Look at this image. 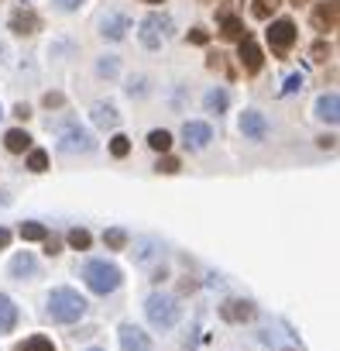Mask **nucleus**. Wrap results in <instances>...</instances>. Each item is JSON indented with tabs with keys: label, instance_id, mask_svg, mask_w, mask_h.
<instances>
[{
	"label": "nucleus",
	"instance_id": "32",
	"mask_svg": "<svg viewBox=\"0 0 340 351\" xmlns=\"http://www.w3.org/2000/svg\"><path fill=\"white\" fill-rule=\"evenodd\" d=\"M96 73H100V76H114V73H117V59H100Z\"/></svg>",
	"mask_w": 340,
	"mask_h": 351
},
{
	"label": "nucleus",
	"instance_id": "31",
	"mask_svg": "<svg viewBox=\"0 0 340 351\" xmlns=\"http://www.w3.org/2000/svg\"><path fill=\"white\" fill-rule=\"evenodd\" d=\"M296 90H302V73H292L282 86V93H296Z\"/></svg>",
	"mask_w": 340,
	"mask_h": 351
},
{
	"label": "nucleus",
	"instance_id": "2",
	"mask_svg": "<svg viewBox=\"0 0 340 351\" xmlns=\"http://www.w3.org/2000/svg\"><path fill=\"white\" fill-rule=\"evenodd\" d=\"M83 282H86L93 293L107 296V293H114V289L120 286V269H117L114 262H107V258H93V262L83 265Z\"/></svg>",
	"mask_w": 340,
	"mask_h": 351
},
{
	"label": "nucleus",
	"instance_id": "1",
	"mask_svg": "<svg viewBox=\"0 0 340 351\" xmlns=\"http://www.w3.org/2000/svg\"><path fill=\"white\" fill-rule=\"evenodd\" d=\"M83 313H86V300H83L76 289L59 286V289L49 293V317H52V320H59V324H73V320H79Z\"/></svg>",
	"mask_w": 340,
	"mask_h": 351
},
{
	"label": "nucleus",
	"instance_id": "21",
	"mask_svg": "<svg viewBox=\"0 0 340 351\" xmlns=\"http://www.w3.org/2000/svg\"><path fill=\"white\" fill-rule=\"evenodd\" d=\"M14 351H55V344H52L49 337H42V334H38V337H28V341H21Z\"/></svg>",
	"mask_w": 340,
	"mask_h": 351
},
{
	"label": "nucleus",
	"instance_id": "25",
	"mask_svg": "<svg viewBox=\"0 0 340 351\" xmlns=\"http://www.w3.org/2000/svg\"><path fill=\"white\" fill-rule=\"evenodd\" d=\"M69 245H73V248H79V252H83V248H90V231L73 228V231H69Z\"/></svg>",
	"mask_w": 340,
	"mask_h": 351
},
{
	"label": "nucleus",
	"instance_id": "28",
	"mask_svg": "<svg viewBox=\"0 0 340 351\" xmlns=\"http://www.w3.org/2000/svg\"><path fill=\"white\" fill-rule=\"evenodd\" d=\"M110 152H114V155H117V158H124V155H127V152H131V141H127V138H124V134H117V138H114V141H110Z\"/></svg>",
	"mask_w": 340,
	"mask_h": 351
},
{
	"label": "nucleus",
	"instance_id": "20",
	"mask_svg": "<svg viewBox=\"0 0 340 351\" xmlns=\"http://www.w3.org/2000/svg\"><path fill=\"white\" fill-rule=\"evenodd\" d=\"M203 104H207V110H210V114H224V110H227V104H231V97H227V90H210Z\"/></svg>",
	"mask_w": 340,
	"mask_h": 351
},
{
	"label": "nucleus",
	"instance_id": "15",
	"mask_svg": "<svg viewBox=\"0 0 340 351\" xmlns=\"http://www.w3.org/2000/svg\"><path fill=\"white\" fill-rule=\"evenodd\" d=\"M38 28V18L31 14V11H18L14 18H11V32L14 35H31Z\"/></svg>",
	"mask_w": 340,
	"mask_h": 351
},
{
	"label": "nucleus",
	"instance_id": "13",
	"mask_svg": "<svg viewBox=\"0 0 340 351\" xmlns=\"http://www.w3.org/2000/svg\"><path fill=\"white\" fill-rule=\"evenodd\" d=\"M220 313H224V320H251L254 317V306L248 300H231V303L220 306Z\"/></svg>",
	"mask_w": 340,
	"mask_h": 351
},
{
	"label": "nucleus",
	"instance_id": "42",
	"mask_svg": "<svg viewBox=\"0 0 340 351\" xmlns=\"http://www.w3.org/2000/svg\"><path fill=\"white\" fill-rule=\"evenodd\" d=\"M292 4H299V0H292Z\"/></svg>",
	"mask_w": 340,
	"mask_h": 351
},
{
	"label": "nucleus",
	"instance_id": "39",
	"mask_svg": "<svg viewBox=\"0 0 340 351\" xmlns=\"http://www.w3.org/2000/svg\"><path fill=\"white\" fill-rule=\"evenodd\" d=\"M45 245H49V248H45L49 255H55V252H59V241H55V238H45Z\"/></svg>",
	"mask_w": 340,
	"mask_h": 351
},
{
	"label": "nucleus",
	"instance_id": "3",
	"mask_svg": "<svg viewBox=\"0 0 340 351\" xmlns=\"http://www.w3.org/2000/svg\"><path fill=\"white\" fill-rule=\"evenodd\" d=\"M144 313H148V320H151L158 330H168V327H176V324H179L183 306H179L172 296H165V293H151L148 303H144Z\"/></svg>",
	"mask_w": 340,
	"mask_h": 351
},
{
	"label": "nucleus",
	"instance_id": "43",
	"mask_svg": "<svg viewBox=\"0 0 340 351\" xmlns=\"http://www.w3.org/2000/svg\"><path fill=\"white\" fill-rule=\"evenodd\" d=\"M0 114H4V110H0Z\"/></svg>",
	"mask_w": 340,
	"mask_h": 351
},
{
	"label": "nucleus",
	"instance_id": "27",
	"mask_svg": "<svg viewBox=\"0 0 340 351\" xmlns=\"http://www.w3.org/2000/svg\"><path fill=\"white\" fill-rule=\"evenodd\" d=\"M103 241H107L110 248H124V245H127V234H124L120 228H110V231L103 234Z\"/></svg>",
	"mask_w": 340,
	"mask_h": 351
},
{
	"label": "nucleus",
	"instance_id": "37",
	"mask_svg": "<svg viewBox=\"0 0 340 351\" xmlns=\"http://www.w3.org/2000/svg\"><path fill=\"white\" fill-rule=\"evenodd\" d=\"M8 241H11V231H8V228H0V248H8Z\"/></svg>",
	"mask_w": 340,
	"mask_h": 351
},
{
	"label": "nucleus",
	"instance_id": "36",
	"mask_svg": "<svg viewBox=\"0 0 340 351\" xmlns=\"http://www.w3.org/2000/svg\"><path fill=\"white\" fill-rule=\"evenodd\" d=\"M62 104V93H45V107H59Z\"/></svg>",
	"mask_w": 340,
	"mask_h": 351
},
{
	"label": "nucleus",
	"instance_id": "22",
	"mask_svg": "<svg viewBox=\"0 0 340 351\" xmlns=\"http://www.w3.org/2000/svg\"><path fill=\"white\" fill-rule=\"evenodd\" d=\"M148 145H151L155 152H168V145H172V134H168L165 128H155V131L148 134Z\"/></svg>",
	"mask_w": 340,
	"mask_h": 351
},
{
	"label": "nucleus",
	"instance_id": "30",
	"mask_svg": "<svg viewBox=\"0 0 340 351\" xmlns=\"http://www.w3.org/2000/svg\"><path fill=\"white\" fill-rule=\"evenodd\" d=\"M251 11H254V18H268V14L275 11V0H272V4H268V0H254Z\"/></svg>",
	"mask_w": 340,
	"mask_h": 351
},
{
	"label": "nucleus",
	"instance_id": "34",
	"mask_svg": "<svg viewBox=\"0 0 340 351\" xmlns=\"http://www.w3.org/2000/svg\"><path fill=\"white\" fill-rule=\"evenodd\" d=\"M326 56H330V45L316 42V45H313V59H326Z\"/></svg>",
	"mask_w": 340,
	"mask_h": 351
},
{
	"label": "nucleus",
	"instance_id": "35",
	"mask_svg": "<svg viewBox=\"0 0 340 351\" xmlns=\"http://www.w3.org/2000/svg\"><path fill=\"white\" fill-rule=\"evenodd\" d=\"M207 38H210V35H207V32H200V28L189 35V42H193V45H207Z\"/></svg>",
	"mask_w": 340,
	"mask_h": 351
},
{
	"label": "nucleus",
	"instance_id": "9",
	"mask_svg": "<svg viewBox=\"0 0 340 351\" xmlns=\"http://www.w3.org/2000/svg\"><path fill=\"white\" fill-rule=\"evenodd\" d=\"M237 59H241V66L248 69V73H258L261 69V49H258V42H251V38H241V49H237Z\"/></svg>",
	"mask_w": 340,
	"mask_h": 351
},
{
	"label": "nucleus",
	"instance_id": "7",
	"mask_svg": "<svg viewBox=\"0 0 340 351\" xmlns=\"http://www.w3.org/2000/svg\"><path fill=\"white\" fill-rule=\"evenodd\" d=\"M241 134L251 138V141H261L268 134V121L258 114V110H244L241 114Z\"/></svg>",
	"mask_w": 340,
	"mask_h": 351
},
{
	"label": "nucleus",
	"instance_id": "8",
	"mask_svg": "<svg viewBox=\"0 0 340 351\" xmlns=\"http://www.w3.org/2000/svg\"><path fill=\"white\" fill-rule=\"evenodd\" d=\"M120 348H124V351H151V341H148V334H144L141 327L124 324V327H120Z\"/></svg>",
	"mask_w": 340,
	"mask_h": 351
},
{
	"label": "nucleus",
	"instance_id": "4",
	"mask_svg": "<svg viewBox=\"0 0 340 351\" xmlns=\"http://www.w3.org/2000/svg\"><path fill=\"white\" fill-rule=\"evenodd\" d=\"M168 28H172V21H168L165 14H151V18H144L141 21V28H138V38H141V45L144 49H161V38L168 35Z\"/></svg>",
	"mask_w": 340,
	"mask_h": 351
},
{
	"label": "nucleus",
	"instance_id": "14",
	"mask_svg": "<svg viewBox=\"0 0 340 351\" xmlns=\"http://www.w3.org/2000/svg\"><path fill=\"white\" fill-rule=\"evenodd\" d=\"M14 324H18V306L11 303V296H0V334L14 330Z\"/></svg>",
	"mask_w": 340,
	"mask_h": 351
},
{
	"label": "nucleus",
	"instance_id": "40",
	"mask_svg": "<svg viewBox=\"0 0 340 351\" xmlns=\"http://www.w3.org/2000/svg\"><path fill=\"white\" fill-rule=\"evenodd\" d=\"M148 4H158V0H148Z\"/></svg>",
	"mask_w": 340,
	"mask_h": 351
},
{
	"label": "nucleus",
	"instance_id": "26",
	"mask_svg": "<svg viewBox=\"0 0 340 351\" xmlns=\"http://www.w3.org/2000/svg\"><path fill=\"white\" fill-rule=\"evenodd\" d=\"M224 38H244V25L237 18H227L224 21Z\"/></svg>",
	"mask_w": 340,
	"mask_h": 351
},
{
	"label": "nucleus",
	"instance_id": "41",
	"mask_svg": "<svg viewBox=\"0 0 340 351\" xmlns=\"http://www.w3.org/2000/svg\"><path fill=\"white\" fill-rule=\"evenodd\" d=\"M90 351H100V348H90Z\"/></svg>",
	"mask_w": 340,
	"mask_h": 351
},
{
	"label": "nucleus",
	"instance_id": "16",
	"mask_svg": "<svg viewBox=\"0 0 340 351\" xmlns=\"http://www.w3.org/2000/svg\"><path fill=\"white\" fill-rule=\"evenodd\" d=\"M4 145H8V152H14V155H18V152H25V148L31 145V134H28V131H21V128H11V131L4 134Z\"/></svg>",
	"mask_w": 340,
	"mask_h": 351
},
{
	"label": "nucleus",
	"instance_id": "33",
	"mask_svg": "<svg viewBox=\"0 0 340 351\" xmlns=\"http://www.w3.org/2000/svg\"><path fill=\"white\" fill-rule=\"evenodd\" d=\"M55 8H59V11H79L83 0H55Z\"/></svg>",
	"mask_w": 340,
	"mask_h": 351
},
{
	"label": "nucleus",
	"instance_id": "11",
	"mask_svg": "<svg viewBox=\"0 0 340 351\" xmlns=\"http://www.w3.org/2000/svg\"><path fill=\"white\" fill-rule=\"evenodd\" d=\"M127 28H131V21H127L124 14H107V18H103V25H100L103 38H110V42L124 38V35H127Z\"/></svg>",
	"mask_w": 340,
	"mask_h": 351
},
{
	"label": "nucleus",
	"instance_id": "23",
	"mask_svg": "<svg viewBox=\"0 0 340 351\" xmlns=\"http://www.w3.org/2000/svg\"><path fill=\"white\" fill-rule=\"evenodd\" d=\"M21 238H25V241H45L49 231H45L42 224H21Z\"/></svg>",
	"mask_w": 340,
	"mask_h": 351
},
{
	"label": "nucleus",
	"instance_id": "5",
	"mask_svg": "<svg viewBox=\"0 0 340 351\" xmlns=\"http://www.w3.org/2000/svg\"><path fill=\"white\" fill-rule=\"evenodd\" d=\"M93 145H96V141H93V134H90L86 128H79V124H76V128H66V131H62V138H59V148H62V152H69V155H73V152H90Z\"/></svg>",
	"mask_w": 340,
	"mask_h": 351
},
{
	"label": "nucleus",
	"instance_id": "6",
	"mask_svg": "<svg viewBox=\"0 0 340 351\" xmlns=\"http://www.w3.org/2000/svg\"><path fill=\"white\" fill-rule=\"evenodd\" d=\"M268 42H272V49L285 52V49L296 42V25H292L289 18H278V21H272V25H268Z\"/></svg>",
	"mask_w": 340,
	"mask_h": 351
},
{
	"label": "nucleus",
	"instance_id": "18",
	"mask_svg": "<svg viewBox=\"0 0 340 351\" xmlns=\"http://www.w3.org/2000/svg\"><path fill=\"white\" fill-rule=\"evenodd\" d=\"M313 21H316L319 28H326V32H330V28H337V0H330V4H323V8H319V11L313 14Z\"/></svg>",
	"mask_w": 340,
	"mask_h": 351
},
{
	"label": "nucleus",
	"instance_id": "24",
	"mask_svg": "<svg viewBox=\"0 0 340 351\" xmlns=\"http://www.w3.org/2000/svg\"><path fill=\"white\" fill-rule=\"evenodd\" d=\"M28 169H31V172H45V169H49V155H45L42 148H35V152L28 155Z\"/></svg>",
	"mask_w": 340,
	"mask_h": 351
},
{
	"label": "nucleus",
	"instance_id": "12",
	"mask_svg": "<svg viewBox=\"0 0 340 351\" xmlns=\"http://www.w3.org/2000/svg\"><path fill=\"white\" fill-rule=\"evenodd\" d=\"M340 97L337 93H323L319 100H316V117L319 121H326V124H337V117H340Z\"/></svg>",
	"mask_w": 340,
	"mask_h": 351
},
{
	"label": "nucleus",
	"instance_id": "38",
	"mask_svg": "<svg viewBox=\"0 0 340 351\" xmlns=\"http://www.w3.org/2000/svg\"><path fill=\"white\" fill-rule=\"evenodd\" d=\"M14 114H18V117H21V121H28V114H31V110H28V107H25V104H18V107H14Z\"/></svg>",
	"mask_w": 340,
	"mask_h": 351
},
{
	"label": "nucleus",
	"instance_id": "17",
	"mask_svg": "<svg viewBox=\"0 0 340 351\" xmlns=\"http://www.w3.org/2000/svg\"><path fill=\"white\" fill-rule=\"evenodd\" d=\"M35 269H38V265H35V258H31L28 252H25V255H14V262H11V276H14V279H28V276H35Z\"/></svg>",
	"mask_w": 340,
	"mask_h": 351
},
{
	"label": "nucleus",
	"instance_id": "29",
	"mask_svg": "<svg viewBox=\"0 0 340 351\" xmlns=\"http://www.w3.org/2000/svg\"><path fill=\"white\" fill-rule=\"evenodd\" d=\"M158 172H179V158H172V155H165V158H158V165H155Z\"/></svg>",
	"mask_w": 340,
	"mask_h": 351
},
{
	"label": "nucleus",
	"instance_id": "19",
	"mask_svg": "<svg viewBox=\"0 0 340 351\" xmlns=\"http://www.w3.org/2000/svg\"><path fill=\"white\" fill-rule=\"evenodd\" d=\"M93 121H96L100 128H117L120 117H117V110H114L110 104H96V107H93Z\"/></svg>",
	"mask_w": 340,
	"mask_h": 351
},
{
	"label": "nucleus",
	"instance_id": "10",
	"mask_svg": "<svg viewBox=\"0 0 340 351\" xmlns=\"http://www.w3.org/2000/svg\"><path fill=\"white\" fill-rule=\"evenodd\" d=\"M183 134H186V145H193V148H207L210 138H213L210 124H203V121H186Z\"/></svg>",
	"mask_w": 340,
	"mask_h": 351
}]
</instances>
